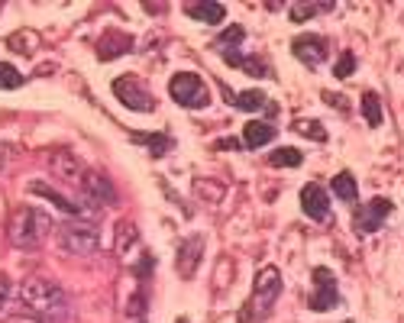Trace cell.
Instances as JSON below:
<instances>
[{
  "label": "cell",
  "instance_id": "cell-1",
  "mask_svg": "<svg viewBox=\"0 0 404 323\" xmlns=\"http://www.w3.org/2000/svg\"><path fill=\"white\" fill-rule=\"evenodd\" d=\"M20 304H23L26 314H33V317H49V320H59V317L68 314V298H65V291L55 285V281L49 278H26L23 281V288H20Z\"/></svg>",
  "mask_w": 404,
  "mask_h": 323
},
{
  "label": "cell",
  "instance_id": "cell-2",
  "mask_svg": "<svg viewBox=\"0 0 404 323\" xmlns=\"http://www.w3.org/2000/svg\"><path fill=\"white\" fill-rule=\"evenodd\" d=\"M278 294H281V272L278 268H262L259 275H256V285H253V301H249V307H246V314L239 323H253V320H262V317H269L272 304L278 301Z\"/></svg>",
  "mask_w": 404,
  "mask_h": 323
},
{
  "label": "cell",
  "instance_id": "cell-3",
  "mask_svg": "<svg viewBox=\"0 0 404 323\" xmlns=\"http://www.w3.org/2000/svg\"><path fill=\"white\" fill-rule=\"evenodd\" d=\"M49 227H52V220H46L39 210H33V207H20V210L10 217L7 236L17 249H29V246L39 243V236H43Z\"/></svg>",
  "mask_w": 404,
  "mask_h": 323
},
{
  "label": "cell",
  "instance_id": "cell-4",
  "mask_svg": "<svg viewBox=\"0 0 404 323\" xmlns=\"http://www.w3.org/2000/svg\"><path fill=\"white\" fill-rule=\"evenodd\" d=\"M169 94H172V101L188 107V110H201L211 101V91L204 85V78L194 75V71H178L169 81Z\"/></svg>",
  "mask_w": 404,
  "mask_h": 323
},
{
  "label": "cell",
  "instance_id": "cell-5",
  "mask_svg": "<svg viewBox=\"0 0 404 323\" xmlns=\"http://www.w3.org/2000/svg\"><path fill=\"white\" fill-rule=\"evenodd\" d=\"M59 239H62V246H65V252H71V255H91L101 249V230L88 220L65 223L59 230Z\"/></svg>",
  "mask_w": 404,
  "mask_h": 323
},
{
  "label": "cell",
  "instance_id": "cell-6",
  "mask_svg": "<svg viewBox=\"0 0 404 323\" xmlns=\"http://www.w3.org/2000/svg\"><path fill=\"white\" fill-rule=\"evenodd\" d=\"M113 97H117L123 107L136 110V113H149L152 107H155L152 94L146 91V87L139 85V78H133V75H123V78L113 81Z\"/></svg>",
  "mask_w": 404,
  "mask_h": 323
},
{
  "label": "cell",
  "instance_id": "cell-7",
  "mask_svg": "<svg viewBox=\"0 0 404 323\" xmlns=\"http://www.w3.org/2000/svg\"><path fill=\"white\" fill-rule=\"evenodd\" d=\"M291 52H295V59H301L304 65H320V62L327 59V39L317 33H307V36H298L295 43H291Z\"/></svg>",
  "mask_w": 404,
  "mask_h": 323
},
{
  "label": "cell",
  "instance_id": "cell-8",
  "mask_svg": "<svg viewBox=\"0 0 404 323\" xmlns=\"http://www.w3.org/2000/svg\"><path fill=\"white\" fill-rule=\"evenodd\" d=\"M388 213H391V201H385V197H372L369 204L356 210V230L359 233H375Z\"/></svg>",
  "mask_w": 404,
  "mask_h": 323
},
{
  "label": "cell",
  "instance_id": "cell-9",
  "mask_svg": "<svg viewBox=\"0 0 404 323\" xmlns=\"http://www.w3.org/2000/svg\"><path fill=\"white\" fill-rule=\"evenodd\" d=\"M127 52H133V36L120 33V29H107V33L101 36V43H97V59L101 62L120 59V55H127Z\"/></svg>",
  "mask_w": 404,
  "mask_h": 323
},
{
  "label": "cell",
  "instance_id": "cell-10",
  "mask_svg": "<svg viewBox=\"0 0 404 323\" xmlns=\"http://www.w3.org/2000/svg\"><path fill=\"white\" fill-rule=\"evenodd\" d=\"M314 285H317V294L311 298L314 310H330V307H337V281H333L330 268H314Z\"/></svg>",
  "mask_w": 404,
  "mask_h": 323
},
{
  "label": "cell",
  "instance_id": "cell-11",
  "mask_svg": "<svg viewBox=\"0 0 404 323\" xmlns=\"http://www.w3.org/2000/svg\"><path fill=\"white\" fill-rule=\"evenodd\" d=\"M81 187H85V194L91 197V201H97V204H113V201H117V191H113V185L107 181L104 171H85V175H81Z\"/></svg>",
  "mask_w": 404,
  "mask_h": 323
},
{
  "label": "cell",
  "instance_id": "cell-12",
  "mask_svg": "<svg viewBox=\"0 0 404 323\" xmlns=\"http://www.w3.org/2000/svg\"><path fill=\"white\" fill-rule=\"evenodd\" d=\"M201 252H204V239L201 236H188L178 249V259H175V268L181 278H191L197 272V262H201Z\"/></svg>",
  "mask_w": 404,
  "mask_h": 323
},
{
  "label": "cell",
  "instance_id": "cell-13",
  "mask_svg": "<svg viewBox=\"0 0 404 323\" xmlns=\"http://www.w3.org/2000/svg\"><path fill=\"white\" fill-rule=\"evenodd\" d=\"M301 207L311 220H323L330 213V194L320 185H304L301 187Z\"/></svg>",
  "mask_w": 404,
  "mask_h": 323
},
{
  "label": "cell",
  "instance_id": "cell-14",
  "mask_svg": "<svg viewBox=\"0 0 404 323\" xmlns=\"http://www.w3.org/2000/svg\"><path fill=\"white\" fill-rule=\"evenodd\" d=\"M49 165H52V171H55V175H62L65 181H81V175H85L81 162L68 152V149H55V152L49 155Z\"/></svg>",
  "mask_w": 404,
  "mask_h": 323
},
{
  "label": "cell",
  "instance_id": "cell-15",
  "mask_svg": "<svg viewBox=\"0 0 404 323\" xmlns=\"http://www.w3.org/2000/svg\"><path fill=\"white\" fill-rule=\"evenodd\" d=\"M29 191H33V194H39V197H46V201H52V204L59 207V210H65V213H75V217L88 213L85 204H75V201H68V197H62L59 191H55V187L43 185V181H33V185H29Z\"/></svg>",
  "mask_w": 404,
  "mask_h": 323
},
{
  "label": "cell",
  "instance_id": "cell-16",
  "mask_svg": "<svg viewBox=\"0 0 404 323\" xmlns=\"http://www.w3.org/2000/svg\"><path fill=\"white\" fill-rule=\"evenodd\" d=\"M188 17L197 20V23H223L227 20V10H223V3H217V0H207V3H191L188 7Z\"/></svg>",
  "mask_w": 404,
  "mask_h": 323
},
{
  "label": "cell",
  "instance_id": "cell-17",
  "mask_svg": "<svg viewBox=\"0 0 404 323\" xmlns=\"http://www.w3.org/2000/svg\"><path fill=\"white\" fill-rule=\"evenodd\" d=\"M39 33L36 29H17V33H10L7 36V49L10 52H17V55H33L36 49H39Z\"/></svg>",
  "mask_w": 404,
  "mask_h": 323
},
{
  "label": "cell",
  "instance_id": "cell-18",
  "mask_svg": "<svg viewBox=\"0 0 404 323\" xmlns=\"http://www.w3.org/2000/svg\"><path fill=\"white\" fill-rule=\"evenodd\" d=\"M272 139H275V127H272V123H259V120H253V123H246L243 143L249 145V149H259V145L272 143Z\"/></svg>",
  "mask_w": 404,
  "mask_h": 323
},
{
  "label": "cell",
  "instance_id": "cell-19",
  "mask_svg": "<svg viewBox=\"0 0 404 323\" xmlns=\"http://www.w3.org/2000/svg\"><path fill=\"white\" fill-rule=\"evenodd\" d=\"M133 143L149 145V152H152V155H165L169 149H175L172 136H162V133H133Z\"/></svg>",
  "mask_w": 404,
  "mask_h": 323
},
{
  "label": "cell",
  "instance_id": "cell-20",
  "mask_svg": "<svg viewBox=\"0 0 404 323\" xmlns=\"http://www.w3.org/2000/svg\"><path fill=\"white\" fill-rule=\"evenodd\" d=\"M136 239H139V233H136V227H133V223L120 220V223H117V243H113V249H117L120 255H127V249L133 246Z\"/></svg>",
  "mask_w": 404,
  "mask_h": 323
},
{
  "label": "cell",
  "instance_id": "cell-21",
  "mask_svg": "<svg viewBox=\"0 0 404 323\" xmlns=\"http://www.w3.org/2000/svg\"><path fill=\"white\" fill-rule=\"evenodd\" d=\"M333 194H337L340 201H356V181L349 171H340L337 178H333Z\"/></svg>",
  "mask_w": 404,
  "mask_h": 323
},
{
  "label": "cell",
  "instance_id": "cell-22",
  "mask_svg": "<svg viewBox=\"0 0 404 323\" xmlns=\"http://www.w3.org/2000/svg\"><path fill=\"white\" fill-rule=\"evenodd\" d=\"M233 103L239 107V110H262L265 107V94L262 91H243V94H236Z\"/></svg>",
  "mask_w": 404,
  "mask_h": 323
},
{
  "label": "cell",
  "instance_id": "cell-23",
  "mask_svg": "<svg viewBox=\"0 0 404 323\" xmlns=\"http://www.w3.org/2000/svg\"><path fill=\"white\" fill-rule=\"evenodd\" d=\"M362 113H365V123H369V127H379L382 123V103L372 91L362 97Z\"/></svg>",
  "mask_w": 404,
  "mask_h": 323
},
{
  "label": "cell",
  "instance_id": "cell-24",
  "mask_svg": "<svg viewBox=\"0 0 404 323\" xmlns=\"http://www.w3.org/2000/svg\"><path fill=\"white\" fill-rule=\"evenodd\" d=\"M269 162H272V165H281V168H298L304 159H301L298 149H275V152L269 155Z\"/></svg>",
  "mask_w": 404,
  "mask_h": 323
},
{
  "label": "cell",
  "instance_id": "cell-25",
  "mask_svg": "<svg viewBox=\"0 0 404 323\" xmlns=\"http://www.w3.org/2000/svg\"><path fill=\"white\" fill-rule=\"evenodd\" d=\"M20 85H23V71H17L7 62H0V91H13Z\"/></svg>",
  "mask_w": 404,
  "mask_h": 323
},
{
  "label": "cell",
  "instance_id": "cell-26",
  "mask_svg": "<svg viewBox=\"0 0 404 323\" xmlns=\"http://www.w3.org/2000/svg\"><path fill=\"white\" fill-rule=\"evenodd\" d=\"M295 133H301V136H311V139H317V143H323V139H327V129L317 127V120H295Z\"/></svg>",
  "mask_w": 404,
  "mask_h": 323
},
{
  "label": "cell",
  "instance_id": "cell-27",
  "mask_svg": "<svg viewBox=\"0 0 404 323\" xmlns=\"http://www.w3.org/2000/svg\"><path fill=\"white\" fill-rule=\"evenodd\" d=\"M314 10H333V3H320V7H314V3H291V20L304 23L307 17H314Z\"/></svg>",
  "mask_w": 404,
  "mask_h": 323
},
{
  "label": "cell",
  "instance_id": "cell-28",
  "mask_svg": "<svg viewBox=\"0 0 404 323\" xmlns=\"http://www.w3.org/2000/svg\"><path fill=\"white\" fill-rule=\"evenodd\" d=\"M243 26H230V29H227V33H223V36H220V39H217V45H223V49H227V45H230V49H236V45H239V43H243Z\"/></svg>",
  "mask_w": 404,
  "mask_h": 323
},
{
  "label": "cell",
  "instance_id": "cell-29",
  "mask_svg": "<svg viewBox=\"0 0 404 323\" xmlns=\"http://www.w3.org/2000/svg\"><path fill=\"white\" fill-rule=\"evenodd\" d=\"M353 69H356V55H353V52H343V55H340V62H337V69H333V75H337V78H349V75H353Z\"/></svg>",
  "mask_w": 404,
  "mask_h": 323
},
{
  "label": "cell",
  "instance_id": "cell-30",
  "mask_svg": "<svg viewBox=\"0 0 404 323\" xmlns=\"http://www.w3.org/2000/svg\"><path fill=\"white\" fill-rule=\"evenodd\" d=\"M243 69L246 75H253V78H265L269 71H265V62L262 59H243Z\"/></svg>",
  "mask_w": 404,
  "mask_h": 323
},
{
  "label": "cell",
  "instance_id": "cell-31",
  "mask_svg": "<svg viewBox=\"0 0 404 323\" xmlns=\"http://www.w3.org/2000/svg\"><path fill=\"white\" fill-rule=\"evenodd\" d=\"M214 149H220V152H233V149H239V139H217V143H214Z\"/></svg>",
  "mask_w": 404,
  "mask_h": 323
},
{
  "label": "cell",
  "instance_id": "cell-32",
  "mask_svg": "<svg viewBox=\"0 0 404 323\" xmlns=\"http://www.w3.org/2000/svg\"><path fill=\"white\" fill-rule=\"evenodd\" d=\"M220 52H223V59H227L230 65H236V69H243V55H239L236 49H220Z\"/></svg>",
  "mask_w": 404,
  "mask_h": 323
},
{
  "label": "cell",
  "instance_id": "cell-33",
  "mask_svg": "<svg viewBox=\"0 0 404 323\" xmlns=\"http://www.w3.org/2000/svg\"><path fill=\"white\" fill-rule=\"evenodd\" d=\"M143 310H146V304H143V294H136V298L130 301V314H136V317H139V314H143Z\"/></svg>",
  "mask_w": 404,
  "mask_h": 323
},
{
  "label": "cell",
  "instance_id": "cell-34",
  "mask_svg": "<svg viewBox=\"0 0 404 323\" xmlns=\"http://www.w3.org/2000/svg\"><path fill=\"white\" fill-rule=\"evenodd\" d=\"M7 294H10V281L0 275V310H4V304H7Z\"/></svg>",
  "mask_w": 404,
  "mask_h": 323
},
{
  "label": "cell",
  "instance_id": "cell-35",
  "mask_svg": "<svg viewBox=\"0 0 404 323\" xmlns=\"http://www.w3.org/2000/svg\"><path fill=\"white\" fill-rule=\"evenodd\" d=\"M323 101H327L330 103V107H333V103H337V107H346V101H343V97H340V94H323Z\"/></svg>",
  "mask_w": 404,
  "mask_h": 323
},
{
  "label": "cell",
  "instance_id": "cell-36",
  "mask_svg": "<svg viewBox=\"0 0 404 323\" xmlns=\"http://www.w3.org/2000/svg\"><path fill=\"white\" fill-rule=\"evenodd\" d=\"M10 323H43L39 317H33V314H23V317H13Z\"/></svg>",
  "mask_w": 404,
  "mask_h": 323
},
{
  "label": "cell",
  "instance_id": "cell-37",
  "mask_svg": "<svg viewBox=\"0 0 404 323\" xmlns=\"http://www.w3.org/2000/svg\"><path fill=\"white\" fill-rule=\"evenodd\" d=\"M0 168H4V149H0Z\"/></svg>",
  "mask_w": 404,
  "mask_h": 323
},
{
  "label": "cell",
  "instance_id": "cell-38",
  "mask_svg": "<svg viewBox=\"0 0 404 323\" xmlns=\"http://www.w3.org/2000/svg\"><path fill=\"white\" fill-rule=\"evenodd\" d=\"M178 323H188V320H178Z\"/></svg>",
  "mask_w": 404,
  "mask_h": 323
}]
</instances>
